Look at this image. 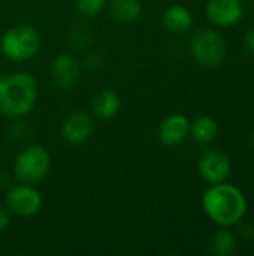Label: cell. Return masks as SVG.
I'll list each match as a JSON object with an SVG mask.
<instances>
[{"mask_svg": "<svg viewBox=\"0 0 254 256\" xmlns=\"http://www.w3.org/2000/svg\"><path fill=\"white\" fill-rule=\"evenodd\" d=\"M106 0H76V8L84 16H94L102 12Z\"/></svg>", "mask_w": 254, "mask_h": 256, "instance_id": "17", "label": "cell"}, {"mask_svg": "<svg viewBox=\"0 0 254 256\" xmlns=\"http://www.w3.org/2000/svg\"><path fill=\"white\" fill-rule=\"evenodd\" d=\"M111 15L118 22H133L141 16L142 4L139 0H112L109 4Z\"/></svg>", "mask_w": 254, "mask_h": 256, "instance_id": "14", "label": "cell"}, {"mask_svg": "<svg viewBox=\"0 0 254 256\" xmlns=\"http://www.w3.org/2000/svg\"><path fill=\"white\" fill-rule=\"evenodd\" d=\"M37 98V82L25 72H15L0 81V112L22 117L31 111Z\"/></svg>", "mask_w": 254, "mask_h": 256, "instance_id": "2", "label": "cell"}, {"mask_svg": "<svg viewBox=\"0 0 254 256\" xmlns=\"http://www.w3.org/2000/svg\"><path fill=\"white\" fill-rule=\"evenodd\" d=\"M244 46H246V50L252 56H254V27L246 33V36H244Z\"/></svg>", "mask_w": 254, "mask_h": 256, "instance_id": "18", "label": "cell"}, {"mask_svg": "<svg viewBox=\"0 0 254 256\" xmlns=\"http://www.w3.org/2000/svg\"><path fill=\"white\" fill-rule=\"evenodd\" d=\"M6 204L10 212L18 216L27 218L39 212L42 198L40 194L28 184H21L12 188L6 195Z\"/></svg>", "mask_w": 254, "mask_h": 256, "instance_id": "7", "label": "cell"}, {"mask_svg": "<svg viewBox=\"0 0 254 256\" xmlns=\"http://www.w3.org/2000/svg\"><path fill=\"white\" fill-rule=\"evenodd\" d=\"M163 24H165L168 32L175 33V34H181V33H186L192 28L193 16L187 8H184L181 4H174L165 10Z\"/></svg>", "mask_w": 254, "mask_h": 256, "instance_id": "12", "label": "cell"}, {"mask_svg": "<svg viewBox=\"0 0 254 256\" xmlns=\"http://www.w3.org/2000/svg\"><path fill=\"white\" fill-rule=\"evenodd\" d=\"M9 224H10V216H9V213H7L6 208H3V207L0 206V231L6 230V228L9 226Z\"/></svg>", "mask_w": 254, "mask_h": 256, "instance_id": "19", "label": "cell"}, {"mask_svg": "<svg viewBox=\"0 0 254 256\" xmlns=\"http://www.w3.org/2000/svg\"><path fill=\"white\" fill-rule=\"evenodd\" d=\"M240 232H241V236H243L244 238H253L254 225L253 224H246V225H243L241 230H240Z\"/></svg>", "mask_w": 254, "mask_h": 256, "instance_id": "20", "label": "cell"}, {"mask_svg": "<svg viewBox=\"0 0 254 256\" xmlns=\"http://www.w3.org/2000/svg\"><path fill=\"white\" fill-rule=\"evenodd\" d=\"M94 120L91 116L85 112H72L63 123L61 132L63 138L70 144H82L85 142L94 132Z\"/></svg>", "mask_w": 254, "mask_h": 256, "instance_id": "9", "label": "cell"}, {"mask_svg": "<svg viewBox=\"0 0 254 256\" xmlns=\"http://www.w3.org/2000/svg\"><path fill=\"white\" fill-rule=\"evenodd\" d=\"M0 81H1V74H0Z\"/></svg>", "mask_w": 254, "mask_h": 256, "instance_id": "22", "label": "cell"}, {"mask_svg": "<svg viewBox=\"0 0 254 256\" xmlns=\"http://www.w3.org/2000/svg\"><path fill=\"white\" fill-rule=\"evenodd\" d=\"M192 138L199 142V144H210L216 140L219 134V124L213 117L202 116L190 124V132Z\"/></svg>", "mask_w": 254, "mask_h": 256, "instance_id": "15", "label": "cell"}, {"mask_svg": "<svg viewBox=\"0 0 254 256\" xmlns=\"http://www.w3.org/2000/svg\"><path fill=\"white\" fill-rule=\"evenodd\" d=\"M210 250L216 256H232L237 252L235 234H232L229 230L217 231L210 242Z\"/></svg>", "mask_w": 254, "mask_h": 256, "instance_id": "16", "label": "cell"}, {"mask_svg": "<svg viewBox=\"0 0 254 256\" xmlns=\"http://www.w3.org/2000/svg\"><path fill=\"white\" fill-rule=\"evenodd\" d=\"M190 132V122L183 114H172L166 117L159 129L160 141L166 146H177L186 140Z\"/></svg>", "mask_w": 254, "mask_h": 256, "instance_id": "11", "label": "cell"}, {"mask_svg": "<svg viewBox=\"0 0 254 256\" xmlns=\"http://www.w3.org/2000/svg\"><path fill=\"white\" fill-rule=\"evenodd\" d=\"M232 170V164L228 154L219 150L205 152L198 164V171L201 177L211 184L226 182Z\"/></svg>", "mask_w": 254, "mask_h": 256, "instance_id": "6", "label": "cell"}, {"mask_svg": "<svg viewBox=\"0 0 254 256\" xmlns=\"http://www.w3.org/2000/svg\"><path fill=\"white\" fill-rule=\"evenodd\" d=\"M51 166V156L42 146L24 148L15 160V176L24 184L40 182Z\"/></svg>", "mask_w": 254, "mask_h": 256, "instance_id": "5", "label": "cell"}, {"mask_svg": "<svg viewBox=\"0 0 254 256\" xmlns=\"http://www.w3.org/2000/svg\"><path fill=\"white\" fill-rule=\"evenodd\" d=\"M202 207L213 222L228 228L244 219L249 204L246 195L237 186L222 182L205 190Z\"/></svg>", "mask_w": 254, "mask_h": 256, "instance_id": "1", "label": "cell"}, {"mask_svg": "<svg viewBox=\"0 0 254 256\" xmlns=\"http://www.w3.org/2000/svg\"><path fill=\"white\" fill-rule=\"evenodd\" d=\"M51 75L60 88L70 90L79 80V64L70 54H60L51 64Z\"/></svg>", "mask_w": 254, "mask_h": 256, "instance_id": "10", "label": "cell"}, {"mask_svg": "<svg viewBox=\"0 0 254 256\" xmlns=\"http://www.w3.org/2000/svg\"><path fill=\"white\" fill-rule=\"evenodd\" d=\"M121 100L118 94L112 90H103L93 99V111L102 120H109L115 117L120 111Z\"/></svg>", "mask_w": 254, "mask_h": 256, "instance_id": "13", "label": "cell"}, {"mask_svg": "<svg viewBox=\"0 0 254 256\" xmlns=\"http://www.w3.org/2000/svg\"><path fill=\"white\" fill-rule=\"evenodd\" d=\"M207 16L217 27H232L243 20L244 6L241 0H210Z\"/></svg>", "mask_w": 254, "mask_h": 256, "instance_id": "8", "label": "cell"}, {"mask_svg": "<svg viewBox=\"0 0 254 256\" xmlns=\"http://www.w3.org/2000/svg\"><path fill=\"white\" fill-rule=\"evenodd\" d=\"M252 142H253V146H254V132H253V135H252Z\"/></svg>", "mask_w": 254, "mask_h": 256, "instance_id": "21", "label": "cell"}, {"mask_svg": "<svg viewBox=\"0 0 254 256\" xmlns=\"http://www.w3.org/2000/svg\"><path fill=\"white\" fill-rule=\"evenodd\" d=\"M40 48L39 32L28 24H21L9 28L1 39V50L6 57L15 62L31 58Z\"/></svg>", "mask_w": 254, "mask_h": 256, "instance_id": "4", "label": "cell"}, {"mask_svg": "<svg viewBox=\"0 0 254 256\" xmlns=\"http://www.w3.org/2000/svg\"><path fill=\"white\" fill-rule=\"evenodd\" d=\"M190 52L201 66L217 68L225 62L228 46L223 36L217 30L202 28L192 38Z\"/></svg>", "mask_w": 254, "mask_h": 256, "instance_id": "3", "label": "cell"}]
</instances>
